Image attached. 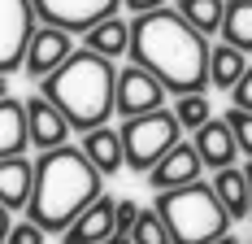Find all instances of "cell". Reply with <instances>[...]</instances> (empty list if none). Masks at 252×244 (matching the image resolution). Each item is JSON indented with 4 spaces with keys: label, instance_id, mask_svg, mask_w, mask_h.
Listing matches in <instances>:
<instances>
[{
    "label": "cell",
    "instance_id": "29",
    "mask_svg": "<svg viewBox=\"0 0 252 244\" xmlns=\"http://www.w3.org/2000/svg\"><path fill=\"white\" fill-rule=\"evenodd\" d=\"M9 227H13V222H9V209L0 205V244H4V236H9Z\"/></svg>",
    "mask_w": 252,
    "mask_h": 244
},
{
    "label": "cell",
    "instance_id": "24",
    "mask_svg": "<svg viewBox=\"0 0 252 244\" xmlns=\"http://www.w3.org/2000/svg\"><path fill=\"white\" fill-rule=\"evenodd\" d=\"M226 122H230V131H235L239 153H244V157H252V114H248V109H230Z\"/></svg>",
    "mask_w": 252,
    "mask_h": 244
},
{
    "label": "cell",
    "instance_id": "27",
    "mask_svg": "<svg viewBox=\"0 0 252 244\" xmlns=\"http://www.w3.org/2000/svg\"><path fill=\"white\" fill-rule=\"evenodd\" d=\"M230 96H235V109H248V114H252V66L244 70V79L230 87Z\"/></svg>",
    "mask_w": 252,
    "mask_h": 244
},
{
    "label": "cell",
    "instance_id": "19",
    "mask_svg": "<svg viewBox=\"0 0 252 244\" xmlns=\"http://www.w3.org/2000/svg\"><path fill=\"white\" fill-rule=\"evenodd\" d=\"M244 70H248V52L230 48V44H213L209 48V83L213 87H235L239 79H244Z\"/></svg>",
    "mask_w": 252,
    "mask_h": 244
},
{
    "label": "cell",
    "instance_id": "13",
    "mask_svg": "<svg viewBox=\"0 0 252 244\" xmlns=\"http://www.w3.org/2000/svg\"><path fill=\"white\" fill-rule=\"evenodd\" d=\"M196 153H200V162L209 166V170H226V166H235L244 153H239V144H235V131H230L226 118H209L196 131Z\"/></svg>",
    "mask_w": 252,
    "mask_h": 244
},
{
    "label": "cell",
    "instance_id": "9",
    "mask_svg": "<svg viewBox=\"0 0 252 244\" xmlns=\"http://www.w3.org/2000/svg\"><path fill=\"white\" fill-rule=\"evenodd\" d=\"M165 87H161V79L148 74L144 66H126L118 74V109L113 114H122V118H139V114H157V109H165Z\"/></svg>",
    "mask_w": 252,
    "mask_h": 244
},
{
    "label": "cell",
    "instance_id": "31",
    "mask_svg": "<svg viewBox=\"0 0 252 244\" xmlns=\"http://www.w3.org/2000/svg\"><path fill=\"white\" fill-rule=\"evenodd\" d=\"M213 244H239V240H235V236H230V231H226V236H222V240H213Z\"/></svg>",
    "mask_w": 252,
    "mask_h": 244
},
{
    "label": "cell",
    "instance_id": "26",
    "mask_svg": "<svg viewBox=\"0 0 252 244\" xmlns=\"http://www.w3.org/2000/svg\"><path fill=\"white\" fill-rule=\"evenodd\" d=\"M139 209L144 205H135V201H118V214H113V222H118V236H130V227H135V218H139Z\"/></svg>",
    "mask_w": 252,
    "mask_h": 244
},
{
    "label": "cell",
    "instance_id": "6",
    "mask_svg": "<svg viewBox=\"0 0 252 244\" xmlns=\"http://www.w3.org/2000/svg\"><path fill=\"white\" fill-rule=\"evenodd\" d=\"M35 4L31 0H0V74L22 70L26 61V44L35 35Z\"/></svg>",
    "mask_w": 252,
    "mask_h": 244
},
{
    "label": "cell",
    "instance_id": "23",
    "mask_svg": "<svg viewBox=\"0 0 252 244\" xmlns=\"http://www.w3.org/2000/svg\"><path fill=\"white\" fill-rule=\"evenodd\" d=\"M126 240H130V244H174L157 209H139V218H135V227H130Z\"/></svg>",
    "mask_w": 252,
    "mask_h": 244
},
{
    "label": "cell",
    "instance_id": "10",
    "mask_svg": "<svg viewBox=\"0 0 252 244\" xmlns=\"http://www.w3.org/2000/svg\"><path fill=\"white\" fill-rule=\"evenodd\" d=\"M22 105H26V131H31V148L48 153V148L70 144V131H74V126L65 122V114H61V109H57L44 92H31Z\"/></svg>",
    "mask_w": 252,
    "mask_h": 244
},
{
    "label": "cell",
    "instance_id": "8",
    "mask_svg": "<svg viewBox=\"0 0 252 244\" xmlns=\"http://www.w3.org/2000/svg\"><path fill=\"white\" fill-rule=\"evenodd\" d=\"M74 57V35L70 31H61V26H35V35H31V44H26V61L22 70L35 79V83H44L48 74H57L65 61Z\"/></svg>",
    "mask_w": 252,
    "mask_h": 244
},
{
    "label": "cell",
    "instance_id": "32",
    "mask_svg": "<svg viewBox=\"0 0 252 244\" xmlns=\"http://www.w3.org/2000/svg\"><path fill=\"white\" fill-rule=\"evenodd\" d=\"M4 79H9V74H0V100H4V96H9V92H4Z\"/></svg>",
    "mask_w": 252,
    "mask_h": 244
},
{
    "label": "cell",
    "instance_id": "12",
    "mask_svg": "<svg viewBox=\"0 0 252 244\" xmlns=\"http://www.w3.org/2000/svg\"><path fill=\"white\" fill-rule=\"evenodd\" d=\"M113 214H118V201H113V196H100L96 205H87V209L61 231V244H104V240H113V236H118Z\"/></svg>",
    "mask_w": 252,
    "mask_h": 244
},
{
    "label": "cell",
    "instance_id": "22",
    "mask_svg": "<svg viewBox=\"0 0 252 244\" xmlns=\"http://www.w3.org/2000/svg\"><path fill=\"white\" fill-rule=\"evenodd\" d=\"M178 105H174V118H178V126L183 131H200L204 122L213 118V109H209V96L204 92H187V96H174Z\"/></svg>",
    "mask_w": 252,
    "mask_h": 244
},
{
    "label": "cell",
    "instance_id": "3",
    "mask_svg": "<svg viewBox=\"0 0 252 244\" xmlns=\"http://www.w3.org/2000/svg\"><path fill=\"white\" fill-rule=\"evenodd\" d=\"M39 92L65 114V122L74 131H96L109 122V114L118 109V70L113 61L92 48H74V57L61 66L57 74H48L39 83Z\"/></svg>",
    "mask_w": 252,
    "mask_h": 244
},
{
    "label": "cell",
    "instance_id": "5",
    "mask_svg": "<svg viewBox=\"0 0 252 244\" xmlns=\"http://www.w3.org/2000/svg\"><path fill=\"white\" fill-rule=\"evenodd\" d=\"M183 126H178L174 109H157V114H139V118L122 122V148H126V166L139 174H148L170 148L178 144Z\"/></svg>",
    "mask_w": 252,
    "mask_h": 244
},
{
    "label": "cell",
    "instance_id": "2",
    "mask_svg": "<svg viewBox=\"0 0 252 244\" xmlns=\"http://www.w3.org/2000/svg\"><path fill=\"white\" fill-rule=\"evenodd\" d=\"M100 196H104V174L87 162L83 148L61 144V148L39 153V162H35V188H31L26 218L35 227H44V231L61 236Z\"/></svg>",
    "mask_w": 252,
    "mask_h": 244
},
{
    "label": "cell",
    "instance_id": "15",
    "mask_svg": "<svg viewBox=\"0 0 252 244\" xmlns=\"http://www.w3.org/2000/svg\"><path fill=\"white\" fill-rule=\"evenodd\" d=\"M83 153H87V162L96 166L100 174H118L126 166V148H122V131H113L109 122L104 126H96V131H87L83 135Z\"/></svg>",
    "mask_w": 252,
    "mask_h": 244
},
{
    "label": "cell",
    "instance_id": "4",
    "mask_svg": "<svg viewBox=\"0 0 252 244\" xmlns=\"http://www.w3.org/2000/svg\"><path fill=\"white\" fill-rule=\"evenodd\" d=\"M170 240L174 244H213L230 231V214L226 205L218 201L213 183H187V188H170V192H157V205H152Z\"/></svg>",
    "mask_w": 252,
    "mask_h": 244
},
{
    "label": "cell",
    "instance_id": "1",
    "mask_svg": "<svg viewBox=\"0 0 252 244\" xmlns=\"http://www.w3.org/2000/svg\"><path fill=\"white\" fill-rule=\"evenodd\" d=\"M209 40L178 9H152L130 22V66H144L161 79L170 96L209 87Z\"/></svg>",
    "mask_w": 252,
    "mask_h": 244
},
{
    "label": "cell",
    "instance_id": "11",
    "mask_svg": "<svg viewBox=\"0 0 252 244\" xmlns=\"http://www.w3.org/2000/svg\"><path fill=\"white\" fill-rule=\"evenodd\" d=\"M200 174H204V162H200V153H196V144H183V140H178V144L148 170V188L152 192H170V188L200 183Z\"/></svg>",
    "mask_w": 252,
    "mask_h": 244
},
{
    "label": "cell",
    "instance_id": "18",
    "mask_svg": "<svg viewBox=\"0 0 252 244\" xmlns=\"http://www.w3.org/2000/svg\"><path fill=\"white\" fill-rule=\"evenodd\" d=\"M87 48L100 52V57H122V52H130V22L126 18H104V22H96L92 31H87Z\"/></svg>",
    "mask_w": 252,
    "mask_h": 244
},
{
    "label": "cell",
    "instance_id": "20",
    "mask_svg": "<svg viewBox=\"0 0 252 244\" xmlns=\"http://www.w3.org/2000/svg\"><path fill=\"white\" fill-rule=\"evenodd\" d=\"M222 44L252 52V0H230L222 18Z\"/></svg>",
    "mask_w": 252,
    "mask_h": 244
},
{
    "label": "cell",
    "instance_id": "17",
    "mask_svg": "<svg viewBox=\"0 0 252 244\" xmlns=\"http://www.w3.org/2000/svg\"><path fill=\"white\" fill-rule=\"evenodd\" d=\"M213 192H218V201L226 205L230 222H244V218H252V205H248V174L239 170V166L213 170Z\"/></svg>",
    "mask_w": 252,
    "mask_h": 244
},
{
    "label": "cell",
    "instance_id": "7",
    "mask_svg": "<svg viewBox=\"0 0 252 244\" xmlns=\"http://www.w3.org/2000/svg\"><path fill=\"white\" fill-rule=\"evenodd\" d=\"M31 4L48 26H61L70 35H87L96 22L113 18L122 0H31Z\"/></svg>",
    "mask_w": 252,
    "mask_h": 244
},
{
    "label": "cell",
    "instance_id": "28",
    "mask_svg": "<svg viewBox=\"0 0 252 244\" xmlns=\"http://www.w3.org/2000/svg\"><path fill=\"white\" fill-rule=\"evenodd\" d=\"M122 4L135 13V18H139V13H152V9H165V0H122Z\"/></svg>",
    "mask_w": 252,
    "mask_h": 244
},
{
    "label": "cell",
    "instance_id": "16",
    "mask_svg": "<svg viewBox=\"0 0 252 244\" xmlns=\"http://www.w3.org/2000/svg\"><path fill=\"white\" fill-rule=\"evenodd\" d=\"M31 148V131H26V105L13 96L0 100V162L4 157H22Z\"/></svg>",
    "mask_w": 252,
    "mask_h": 244
},
{
    "label": "cell",
    "instance_id": "33",
    "mask_svg": "<svg viewBox=\"0 0 252 244\" xmlns=\"http://www.w3.org/2000/svg\"><path fill=\"white\" fill-rule=\"evenodd\" d=\"M104 244H130V240H122V236H113V240H104Z\"/></svg>",
    "mask_w": 252,
    "mask_h": 244
},
{
    "label": "cell",
    "instance_id": "25",
    "mask_svg": "<svg viewBox=\"0 0 252 244\" xmlns=\"http://www.w3.org/2000/svg\"><path fill=\"white\" fill-rule=\"evenodd\" d=\"M48 240V231L44 227H35V222L26 218V222H13L9 227V236H4V244H44Z\"/></svg>",
    "mask_w": 252,
    "mask_h": 244
},
{
    "label": "cell",
    "instance_id": "14",
    "mask_svg": "<svg viewBox=\"0 0 252 244\" xmlns=\"http://www.w3.org/2000/svg\"><path fill=\"white\" fill-rule=\"evenodd\" d=\"M31 188H35V162L31 157H4L0 162V205L13 214L31 205Z\"/></svg>",
    "mask_w": 252,
    "mask_h": 244
},
{
    "label": "cell",
    "instance_id": "21",
    "mask_svg": "<svg viewBox=\"0 0 252 244\" xmlns=\"http://www.w3.org/2000/svg\"><path fill=\"white\" fill-rule=\"evenodd\" d=\"M178 13H183V18H187V22H191L204 40H209L213 31H222L226 0H178Z\"/></svg>",
    "mask_w": 252,
    "mask_h": 244
},
{
    "label": "cell",
    "instance_id": "30",
    "mask_svg": "<svg viewBox=\"0 0 252 244\" xmlns=\"http://www.w3.org/2000/svg\"><path fill=\"white\" fill-rule=\"evenodd\" d=\"M244 174H248V205H252V157H248V170Z\"/></svg>",
    "mask_w": 252,
    "mask_h": 244
}]
</instances>
